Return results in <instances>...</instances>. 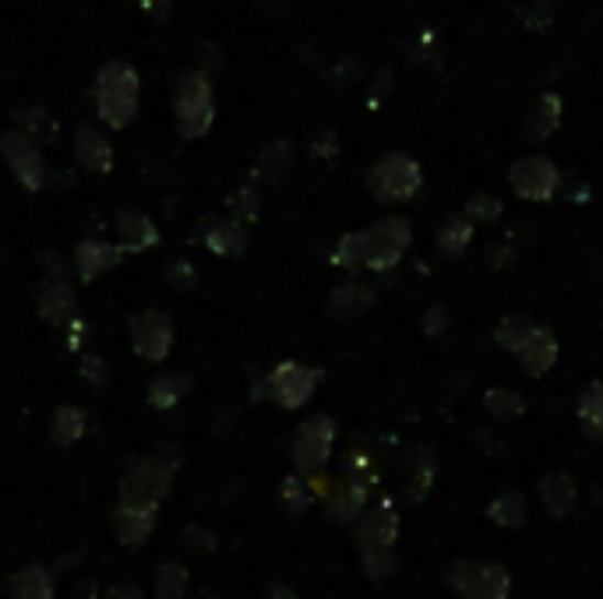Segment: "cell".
<instances>
[{
	"label": "cell",
	"instance_id": "cell-36",
	"mask_svg": "<svg viewBox=\"0 0 603 599\" xmlns=\"http://www.w3.org/2000/svg\"><path fill=\"white\" fill-rule=\"evenodd\" d=\"M537 328V322H533L529 314H523V311H512V314H505L502 322L494 325V342L502 346L505 352H512L515 357V349H519L523 342H526V335Z\"/></svg>",
	"mask_w": 603,
	"mask_h": 599
},
{
	"label": "cell",
	"instance_id": "cell-13",
	"mask_svg": "<svg viewBox=\"0 0 603 599\" xmlns=\"http://www.w3.org/2000/svg\"><path fill=\"white\" fill-rule=\"evenodd\" d=\"M371 493L368 487L353 483L350 476H336L329 493L321 498V508H325V519L332 525H353L360 519V511L371 504Z\"/></svg>",
	"mask_w": 603,
	"mask_h": 599
},
{
	"label": "cell",
	"instance_id": "cell-52",
	"mask_svg": "<svg viewBox=\"0 0 603 599\" xmlns=\"http://www.w3.org/2000/svg\"><path fill=\"white\" fill-rule=\"evenodd\" d=\"M40 264H43V269H46V279H54V282H67V279H72V269H67V264L57 258V254H43L40 258Z\"/></svg>",
	"mask_w": 603,
	"mask_h": 599
},
{
	"label": "cell",
	"instance_id": "cell-46",
	"mask_svg": "<svg viewBox=\"0 0 603 599\" xmlns=\"http://www.w3.org/2000/svg\"><path fill=\"white\" fill-rule=\"evenodd\" d=\"M78 374H81L85 384L107 388V384H110V363H107V357H99V352H85V357H81V367H78Z\"/></svg>",
	"mask_w": 603,
	"mask_h": 599
},
{
	"label": "cell",
	"instance_id": "cell-27",
	"mask_svg": "<svg viewBox=\"0 0 603 599\" xmlns=\"http://www.w3.org/2000/svg\"><path fill=\"white\" fill-rule=\"evenodd\" d=\"M473 233H476V222L467 216V211H448V216L441 219V226L435 229V247L445 254V258H462L470 251L473 243Z\"/></svg>",
	"mask_w": 603,
	"mask_h": 599
},
{
	"label": "cell",
	"instance_id": "cell-41",
	"mask_svg": "<svg viewBox=\"0 0 603 599\" xmlns=\"http://www.w3.org/2000/svg\"><path fill=\"white\" fill-rule=\"evenodd\" d=\"M230 208H233V219L237 222H244V226L257 222V216H262V190H257V184H244V187H240L233 194Z\"/></svg>",
	"mask_w": 603,
	"mask_h": 599
},
{
	"label": "cell",
	"instance_id": "cell-1",
	"mask_svg": "<svg viewBox=\"0 0 603 599\" xmlns=\"http://www.w3.org/2000/svg\"><path fill=\"white\" fill-rule=\"evenodd\" d=\"M96 113L110 131H124L138 117V99H142V75L128 61H107L99 67L92 85Z\"/></svg>",
	"mask_w": 603,
	"mask_h": 599
},
{
	"label": "cell",
	"instance_id": "cell-53",
	"mask_svg": "<svg viewBox=\"0 0 603 599\" xmlns=\"http://www.w3.org/2000/svg\"><path fill=\"white\" fill-rule=\"evenodd\" d=\"M102 599H145V592L134 586V581H117V586L107 589V596Z\"/></svg>",
	"mask_w": 603,
	"mask_h": 599
},
{
	"label": "cell",
	"instance_id": "cell-50",
	"mask_svg": "<svg viewBox=\"0 0 603 599\" xmlns=\"http://www.w3.org/2000/svg\"><path fill=\"white\" fill-rule=\"evenodd\" d=\"M339 149H342V141H339V134L332 128H325V131H318L311 138V155L325 159V163H332V159L339 155Z\"/></svg>",
	"mask_w": 603,
	"mask_h": 599
},
{
	"label": "cell",
	"instance_id": "cell-48",
	"mask_svg": "<svg viewBox=\"0 0 603 599\" xmlns=\"http://www.w3.org/2000/svg\"><path fill=\"white\" fill-rule=\"evenodd\" d=\"M395 88V75H392V67H377L374 75H371V92H368V106L371 110H377L385 99H388V92Z\"/></svg>",
	"mask_w": 603,
	"mask_h": 599
},
{
	"label": "cell",
	"instance_id": "cell-14",
	"mask_svg": "<svg viewBox=\"0 0 603 599\" xmlns=\"http://www.w3.org/2000/svg\"><path fill=\"white\" fill-rule=\"evenodd\" d=\"M377 304H382V293H377L371 282H339V286L325 300V314L336 317V322H353V317L371 314Z\"/></svg>",
	"mask_w": 603,
	"mask_h": 599
},
{
	"label": "cell",
	"instance_id": "cell-22",
	"mask_svg": "<svg viewBox=\"0 0 603 599\" xmlns=\"http://www.w3.org/2000/svg\"><path fill=\"white\" fill-rule=\"evenodd\" d=\"M293 170V141L289 138H275L257 152L254 166H251V184H265L275 187L286 181V173Z\"/></svg>",
	"mask_w": 603,
	"mask_h": 599
},
{
	"label": "cell",
	"instance_id": "cell-5",
	"mask_svg": "<svg viewBox=\"0 0 603 599\" xmlns=\"http://www.w3.org/2000/svg\"><path fill=\"white\" fill-rule=\"evenodd\" d=\"M336 437H339V423L329 413H318L311 420H304L297 434H293V445H289V458H293V469L304 480L325 472L329 458L336 451Z\"/></svg>",
	"mask_w": 603,
	"mask_h": 599
},
{
	"label": "cell",
	"instance_id": "cell-38",
	"mask_svg": "<svg viewBox=\"0 0 603 599\" xmlns=\"http://www.w3.org/2000/svg\"><path fill=\"white\" fill-rule=\"evenodd\" d=\"M462 211H467L473 222H497L505 216V205L491 190H473L467 198V205H462Z\"/></svg>",
	"mask_w": 603,
	"mask_h": 599
},
{
	"label": "cell",
	"instance_id": "cell-45",
	"mask_svg": "<svg viewBox=\"0 0 603 599\" xmlns=\"http://www.w3.org/2000/svg\"><path fill=\"white\" fill-rule=\"evenodd\" d=\"M484 258H487L484 264H487L491 272L512 269V264H515V258H519V243H515V237L508 233V237H502V240H497V243H491Z\"/></svg>",
	"mask_w": 603,
	"mask_h": 599
},
{
	"label": "cell",
	"instance_id": "cell-26",
	"mask_svg": "<svg viewBox=\"0 0 603 599\" xmlns=\"http://www.w3.org/2000/svg\"><path fill=\"white\" fill-rule=\"evenodd\" d=\"M561 117H564V99L558 92H544L537 102H533L523 131H526V138L533 141V145H544V141H550L558 134Z\"/></svg>",
	"mask_w": 603,
	"mask_h": 599
},
{
	"label": "cell",
	"instance_id": "cell-23",
	"mask_svg": "<svg viewBox=\"0 0 603 599\" xmlns=\"http://www.w3.org/2000/svg\"><path fill=\"white\" fill-rule=\"evenodd\" d=\"M117 237H120V251L124 254H142V251H152V247L160 243V229L152 222L145 211H120L117 216Z\"/></svg>",
	"mask_w": 603,
	"mask_h": 599
},
{
	"label": "cell",
	"instance_id": "cell-49",
	"mask_svg": "<svg viewBox=\"0 0 603 599\" xmlns=\"http://www.w3.org/2000/svg\"><path fill=\"white\" fill-rule=\"evenodd\" d=\"M61 335H64V349L67 352H81L85 346H89V339H92V325L85 322V317H75L72 325L61 328Z\"/></svg>",
	"mask_w": 603,
	"mask_h": 599
},
{
	"label": "cell",
	"instance_id": "cell-15",
	"mask_svg": "<svg viewBox=\"0 0 603 599\" xmlns=\"http://www.w3.org/2000/svg\"><path fill=\"white\" fill-rule=\"evenodd\" d=\"M72 149H75V159H78V166H81V170H89V173H96V176L113 173V163H117L113 145H110V138L96 128V123H89V120H81V123H78Z\"/></svg>",
	"mask_w": 603,
	"mask_h": 599
},
{
	"label": "cell",
	"instance_id": "cell-11",
	"mask_svg": "<svg viewBox=\"0 0 603 599\" xmlns=\"http://www.w3.org/2000/svg\"><path fill=\"white\" fill-rule=\"evenodd\" d=\"M399 511L388 498L377 504H368L360 511V519L353 522V540L360 554H374V551H395V540H399Z\"/></svg>",
	"mask_w": 603,
	"mask_h": 599
},
{
	"label": "cell",
	"instance_id": "cell-9",
	"mask_svg": "<svg viewBox=\"0 0 603 599\" xmlns=\"http://www.w3.org/2000/svg\"><path fill=\"white\" fill-rule=\"evenodd\" d=\"M262 384H265V399H272L279 410H300V405L315 399L318 384H321V370L297 363V360H286L279 367H272L262 378Z\"/></svg>",
	"mask_w": 603,
	"mask_h": 599
},
{
	"label": "cell",
	"instance_id": "cell-12",
	"mask_svg": "<svg viewBox=\"0 0 603 599\" xmlns=\"http://www.w3.org/2000/svg\"><path fill=\"white\" fill-rule=\"evenodd\" d=\"M0 159H4L8 170L14 173V181H19L25 190H43L46 187L50 170H46V159H43L40 145H32V141L14 128L0 134Z\"/></svg>",
	"mask_w": 603,
	"mask_h": 599
},
{
	"label": "cell",
	"instance_id": "cell-35",
	"mask_svg": "<svg viewBox=\"0 0 603 599\" xmlns=\"http://www.w3.org/2000/svg\"><path fill=\"white\" fill-rule=\"evenodd\" d=\"M484 410L497 423H512V420H519L526 413V399L515 392V388L497 384V388H487L484 392Z\"/></svg>",
	"mask_w": 603,
	"mask_h": 599
},
{
	"label": "cell",
	"instance_id": "cell-24",
	"mask_svg": "<svg viewBox=\"0 0 603 599\" xmlns=\"http://www.w3.org/2000/svg\"><path fill=\"white\" fill-rule=\"evenodd\" d=\"M205 226H209V229H201V240H205V247H209L216 258H240V254L248 251L251 233H248L244 222H237V219H209Z\"/></svg>",
	"mask_w": 603,
	"mask_h": 599
},
{
	"label": "cell",
	"instance_id": "cell-54",
	"mask_svg": "<svg viewBox=\"0 0 603 599\" xmlns=\"http://www.w3.org/2000/svg\"><path fill=\"white\" fill-rule=\"evenodd\" d=\"M138 8L142 11H149L152 18H156V22H163V18L174 11V0H134Z\"/></svg>",
	"mask_w": 603,
	"mask_h": 599
},
{
	"label": "cell",
	"instance_id": "cell-37",
	"mask_svg": "<svg viewBox=\"0 0 603 599\" xmlns=\"http://www.w3.org/2000/svg\"><path fill=\"white\" fill-rule=\"evenodd\" d=\"M279 504L289 519H300L307 508L315 504V493H311V483L304 480V476H286V480L279 483Z\"/></svg>",
	"mask_w": 603,
	"mask_h": 599
},
{
	"label": "cell",
	"instance_id": "cell-42",
	"mask_svg": "<svg viewBox=\"0 0 603 599\" xmlns=\"http://www.w3.org/2000/svg\"><path fill=\"white\" fill-rule=\"evenodd\" d=\"M180 543H184V551L187 554H198V557H209V554H216V546H219V540H216V533L209 525H184V533H180Z\"/></svg>",
	"mask_w": 603,
	"mask_h": 599
},
{
	"label": "cell",
	"instance_id": "cell-8",
	"mask_svg": "<svg viewBox=\"0 0 603 599\" xmlns=\"http://www.w3.org/2000/svg\"><path fill=\"white\" fill-rule=\"evenodd\" d=\"M508 187H512L515 198L544 205V202L558 198V190L564 187V176H561L555 159L523 155V159H515V163L508 166Z\"/></svg>",
	"mask_w": 603,
	"mask_h": 599
},
{
	"label": "cell",
	"instance_id": "cell-43",
	"mask_svg": "<svg viewBox=\"0 0 603 599\" xmlns=\"http://www.w3.org/2000/svg\"><path fill=\"white\" fill-rule=\"evenodd\" d=\"M555 8H558V0H526V4L519 8V18H523L526 29L544 32V29L555 25Z\"/></svg>",
	"mask_w": 603,
	"mask_h": 599
},
{
	"label": "cell",
	"instance_id": "cell-51",
	"mask_svg": "<svg viewBox=\"0 0 603 599\" xmlns=\"http://www.w3.org/2000/svg\"><path fill=\"white\" fill-rule=\"evenodd\" d=\"M448 322H452V317H448V311L441 307V304H430L427 311H424V335L427 339H438V335H445L448 331Z\"/></svg>",
	"mask_w": 603,
	"mask_h": 599
},
{
	"label": "cell",
	"instance_id": "cell-40",
	"mask_svg": "<svg viewBox=\"0 0 603 599\" xmlns=\"http://www.w3.org/2000/svg\"><path fill=\"white\" fill-rule=\"evenodd\" d=\"M403 53H406V61L417 64V67H438V61H441V43H438V35L427 29Z\"/></svg>",
	"mask_w": 603,
	"mask_h": 599
},
{
	"label": "cell",
	"instance_id": "cell-32",
	"mask_svg": "<svg viewBox=\"0 0 603 599\" xmlns=\"http://www.w3.org/2000/svg\"><path fill=\"white\" fill-rule=\"evenodd\" d=\"M487 519L494 525H502V529H519V525H526L529 522V501H526V493L523 490H502L487 504Z\"/></svg>",
	"mask_w": 603,
	"mask_h": 599
},
{
	"label": "cell",
	"instance_id": "cell-7",
	"mask_svg": "<svg viewBox=\"0 0 603 599\" xmlns=\"http://www.w3.org/2000/svg\"><path fill=\"white\" fill-rule=\"evenodd\" d=\"M368 237V272L388 275L399 269L413 243V226L406 216H382L364 229Z\"/></svg>",
	"mask_w": 603,
	"mask_h": 599
},
{
	"label": "cell",
	"instance_id": "cell-3",
	"mask_svg": "<svg viewBox=\"0 0 603 599\" xmlns=\"http://www.w3.org/2000/svg\"><path fill=\"white\" fill-rule=\"evenodd\" d=\"M368 190L382 205H403L413 202L424 187V166L409 152H385L377 155L368 170Z\"/></svg>",
	"mask_w": 603,
	"mask_h": 599
},
{
	"label": "cell",
	"instance_id": "cell-17",
	"mask_svg": "<svg viewBox=\"0 0 603 599\" xmlns=\"http://www.w3.org/2000/svg\"><path fill=\"white\" fill-rule=\"evenodd\" d=\"M558 357H561V346H558V335L550 331V328H544V325H537L529 335H526V342L515 349V360L523 363V370L529 378H544V374H550L555 370V363H558Z\"/></svg>",
	"mask_w": 603,
	"mask_h": 599
},
{
	"label": "cell",
	"instance_id": "cell-10",
	"mask_svg": "<svg viewBox=\"0 0 603 599\" xmlns=\"http://www.w3.org/2000/svg\"><path fill=\"white\" fill-rule=\"evenodd\" d=\"M128 339L134 357L149 363H163L174 349V322L163 311H138L128 317Z\"/></svg>",
	"mask_w": 603,
	"mask_h": 599
},
{
	"label": "cell",
	"instance_id": "cell-18",
	"mask_svg": "<svg viewBox=\"0 0 603 599\" xmlns=\"http://www.w3.org/2000/svg\"><path fill=\"white\" fill-rule=\"evenodd\" d=\"M438 448L427 445V440H417L406 451V493L409 501H427V493L438 483Z\"/></svg>",
	"mask_w": 603,
	"mask_h": 599
},
{
	"label": "cell",
	"instance_id": "cell-47",
	"mask_svg": "<svg viewBox=\"0 0 603 599\" xmlns=\"http://www.w3.org/2000/svg\"><path fill=\"white\" fill-rule=\"evenodd\" d=\"M166 279H169V286L174 290H180V293H191L195 286H198V269L187 258H180V261H174L166 269Z\"/></svg>",
	"mask_w": 603,
	"mask_h": 599
},
{
	"label": "cell",
	"instance_id": "cell-25",
	"mask_svg": "<svg viewBox=\"0 0 603 599\" xmlns=\"http://www.w3.org/2000/svg\"><path fill=\"white\" fill-rule=\"evenodd\" d=\"M4 596L8 599H54L57 596L54 571H50L46 564H25V568H19L8 578Z\"/></svg>",
	"mask_w": 603,
	"mask_h": 599
},
{
	"label": "cell",
	"instance_id": "cell-4",
	"mask_svg": "<svg viewBox=\"0 0 603 599\" xmlns=\"http://www.w3.org/2000/svg\"><path fill=\"white\" fill-rule=\"evenodd\" d=\"M174 120L184 141L209 134L216 120V88L205 70H184L174 92Z\"/></svg>",
	"mask_w": 603,
	"mask_h": 599
},
{
	"label": "cell",
	"instance_id": "cell-6",
	"mask_svg": "<svg viewBox=\"0 0 603 599\" xmlns=\"http://www.w3.org/2000/svg\"><path fill=\"white\" fill-rule=\"evenodd\" d=\"M456 599H508L512 575L497 560H456L445 575Z\"/></svg>",
	"mask_w": 603,
	"mask_h": 599
},
{
	"label": "cell",
	"instance_id": "cell-21",
	"mask_svg": "<svg viewBox=\"0 0 603 599\" xmlns=\"http://www.w3.org/2000/svg\"><path fill=\"white\" fill-rule=\"evenodd\" d=\"M537 493H540V504L550 519H568L572 511L579 508V483L572 480L568 472H544L537 480Z\"/></svg>",
	"mask_w": 603,
	"mask_h": 599
},
{
	"label": "cell",
	"instance_id": "cell-2",
	"mask_svg": "<svg viewBox=\"0 0 603 599\" xmlns=\"http://www.w3.org/2000/svg\"><path fill=\"white\" fill-rule=\"evenodd\" d=\"M180 466V448H163L156 455L134 462L124 476H120V504H142V508H160L177 480Z\"/></svg>",
	"mask_w": 603,
	"mask_h": 599
},
{
	"label": "cell",
	"instance_id": "cell-30",
	"mask_svg": "<svg viewBox=\"0 0 603 599\" xmlns=\"http://www.w3.org/2000/svg\"><path fill=\"white\" fill-rule=\"evenodd\" d=\"M195 388V378L191 374H174V370H163V374H156L149 381V388H145V399H149V405L152 410H174V405L191 392Z\"/></svg>",
	"mask_w": 603,
	"mask_h": 599
},
{
	"label": "cell",
	"instance_id": "cell-28",
	"mask_svg": "<svg viewBox=\"0 0 603 599\" xmlns=\"http://www.w3.org/2000/svg\"><path fill=\"white\" fill-rule=\"evenodd\" d=\"M85 434H89V410L64 402L50 413V440H54L57 448H75Z\"/></svg>",
	"mask_w": 603,
	"mask_h": 599
},
{
	"label": "cell",
	"instance_id": "cell-16",
	"mask_svg": "<svg viewBox=\"0 0 603 599\" xmlns=\"http://www.w3.org/2000/svg\"><path fill=\"white\" fill-rule=\"evenodd\" d=\"M36 314H40V322L50 325V328H67L75 322L78 314V293L72 282H54V279H46L43 282V290L36 296Z\"/></svg>",
	"mask_w": 603,
	"mask_h": 599
},
{
	"label": "cell",
	"instance_id": "cell-33",
	"mask_svg": "<svg viewBox=\"0 0 603 599\" xmlns=\"http://www.w3.org/2000/svg\"><path fill=\"white\" fill-rule=\"evenodd\" d=\"M332 264L342 272H368V237L364 229H353V233H342L332 247Z\"/></svg>",
	"mask_w": 603,
	"mask_h": 599
},
{
	"label": "cell",
	"instance_id": "cell-39",
	"mask_svg": "<svg viewBox=\"0 0 603 599\" xmlns=\"http://www.w3.org/2000/svg\"><path fill=\"white\" fill-rule=\"evenodd\" d=\"M360 568H364L368 581H388L395 571H399V554L395 551H374V554H360Z\"/></svg>",
	"mask_w": 603,
	"mask_h": 599
},
{
	"label": "cell",
	"instance_id": "cell-29",
	"mask_svg": "<svg viewBox=\"0 0 603 599\" xmlns=\"http://www.w3.org/2000/svg\"><path fill=\"white\" fill-rule=\"evenodd\" d=\"M11 120H14V131L25 134L32 145H40V149L54 145L57 134H61L57 117L50 110H43V106H19V110L11 113Z\"/></svg>",
	"mask_w": 603,
	"mask_h": 599
},
{
	"label": "cell",
	"instance_id": "cell-20",
	"mask_svg": "<svg viewBox=\"0 0 603 599\" xmlns=\"http://www.w3.org/2000/svg\"><path fill=\"white\" fill-rule=\"evenodd\" d=\"M160 525V508H142V504H117L113 511V533L117 540L138 551V546H145L149 536L156 533Z\"/></svg>",
	"mask_w": 603,
	"mask_h": 599
},
{
	"label": "cell",
	"instance_id": "cell-55",
	"mask_svg": "<svg viewBox=\"0 0 603 599\" xmlns=\"http://www.w3.org/2000/svg\"><path fill=\"white\" fill-rule=\"evenodd\" d=\"M268 599H297V596H293V589L279 586V581H272V586H268Z\"/></svg>",
	"mask_w": 603,
	"mask_h": 599
},
{
	"label": "cell",
	"instance_id": "cell-44",
	"mask_svg": "<svg viewBox=\"0 0 603 599\" xmlns=\"http://www.w3.org/2000/svg\"><path fill=\"white\" fill-rule=\"evenodd\" d=\"M325 78H329L332 88H339V92H342V88H353L360 78H364V64H360L357 57H350V53H347V57H339V61L329 67V75H325Z\"/></svg>",
	"mask_w": 603,
	"mask_h": 599
},
{
	"label": "cell",
	"instance_id": "cell-31",
	"mask_svg": "<svg viewBox=\"0 0 603 599\" xmlns=\"http://www.w3.org/2000/svg\"><path fill=\"white\" fill-rule=\"evenodd\" d=\"M575 416L585 437L603 440V378L582 388V395L575 402Z\"/></svg>",
	"mask_w": 603,
	"mask_h": 599
},
{
	"label": "cell",
	"instance_id": "cell-34",
	"mask_svg": "<svg viewBox=\"0 0 603 599\" xmlns=\"http://www.w3.org/2000/svg\"><path fill=\"white\" fill-rule=\"evenodd\" d=\"M187 592H191V571H187L180 560L160 564L156 581H152V596L156 599H187Z\"/></svg>",
	"mask_w": 603,
	"mask_h": 599
},
{
	"label": "cell",
	"instance_id": "cell-19",
	"mask_svg": "<svg viewBox=\"0 0 603 599\" xmlns=\"http://www.w3.org/2000/svg\"><path fill=\"white\" fill-rule=\"evenodd\" d=\"M120 258H124V251H120L117 243H110V240H81L78 247H75V275L89 286V282H96V279H102L107 272H113L117 264H120Z\"/></svg>",
	"mask_w": 603,
	"mask_h": 599
},
{
	"label": "cell",
	"instance_id": "cell-56",
	"mask_svg": "<svg viewBox=\"0 0 603 599\" xmlns=\"http://www.w3.org/2000/svg\"><path fill=\"white\" fill-rule=\"evenodd\" d=\"M195 599H227V596H219L216 589L205 586V589H198V592H195Z\"/></svg>",
	"mask_w": 603,
	"mask_h": 599
}]
</instances>
